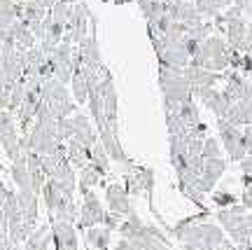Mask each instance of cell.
<instances>
[{
    "label": "cell",
    "mask_w": 252,
    "mask_h": 250,
    "mask_svg": "<svg viewBox=\"0 0 252 250\" xmlns=\"http://www.w3.org/2000/svg\"><path fill=\"white\" fill-rule=\"evenodd\" d=\"M68 145V154H65V159H68V164H70L72 169L82 171L87 164H89V154L91 150H87V147H82V145H75V143H65Z\"/></svg>",
    "instance_id": "cell-14"
},
{
    "label": "cell",
    "mask_w": 252,
    "mask_h": 250,
    "mask_svg": "<svg viewBox=\"0 0 252 250\" xmlns=\"http://www.w3.org/2000/svg\"><path fill=\"white\" fill-rule=\"evenodd\" d=\"M201 157H203V159H220V157H224V147L220 143V138H210V136H208L206 141H203Z\"/></svg>",
    "instance_id": "cell-20"
},
{
    "label": "cell",
    "mask_w": 252,
    "mask_h": 250,
    "mask_svg": "<svg viewBox=\"0 0 252 250\" xmlns=\"http://www.w3.org/2000/svg\"><path fill=\"white\" fill-rule=\"evenodd\" d=\"M89 161L100 171V173H103V176H105V173L110 171V157H108V152H105V147H103L100 143H96L94 147H91Z\"/></svg>",
    "instance_id": "cell-16"
},
{
    "label": "cell",
    "mask_w": 252,
    "mask_h": 250,
    "mask_svg": "<svg viewBox=\"0 0 252 250\" xmlns=\"http://www.w3.org/2000/svg\"><path fill=\"white\" fill-rule=\"evenodd\" d=\"M72 99H75V103H87L89 101V84H87V80H84V75H82L80 71L72 72Z\"/></svg>",
    "instance_id": "cell-15"
},
{
    "label": "cell",
    "mask_w": 252,
    "mask_h": 250,
    "mask_svg": "<svg viewBox=\"0 0 252 250\" xmlns=\"http://www.w3.org/2000/svg\"><path fill=\"white\" fill-rule=\"evenodd\" d=\"M180 119L185 122L187 126H196L198 122H201V117H198V107H196V103H194V99H189V101H185L180 106Z\"/></svg>",
    "instance_id": "cell-19"
},
{
    "label": "cell",
    "mask_w": 252,
    "mask_h": 250,
    "mask_svg": "<svg viewBox=\"0 0 252 250\" xmlns=\"http://www.w3.org/2000/svg\"><path fill=\"white\" fill-rule=\"evenodd\" d=\"M12 131H19L14 115H12L9 110H0V136H2V134H12Z\"/></svg>",
    "instance_id": "cell-23"
},
{
    "label": "cell",
    "mask_w": 252,
    "mask_h": 250,
    "mask_svg": "<svg viewBox=\"0 0 252 250\" xmlns=\"http://www.w3.org/2000/svg\"><path fill=\"white\" fill-rule=\"evenodd\" d=\"M70 14H72V5H68V2H56L54 7L49 9V17H52V21L54 24H59V26H68V21H70Z\"/></svg>",
    "instance_id": "cell-18"
},
{
    "label": "cell",
    "mask_w": 252,
    "mask_h": 250,
    "mask_svg": "<svg viewBox=\"0 0 252 250\" xmlns=\"http://www.w3.org/2000/svg\"><path fill=\"white\" fill-rule=\"evenodd\" d=\"M7 37L17 47L26 49V52L31 49V47H35V42H37L35 36H33V33H31V28H28V24L26 21H19V19L7 28Z\"/></svg>",
    "instance_id": "cell-10"
},
{
    "label": "cell",
    "mask_w": 252,
    "mask_h": 250,
    "mask_svg": "<svg viewBox=\"0 0 252 250\" xmlns=\"http://www.w3.org/2000/svg\"><path fill=\"white\" fill-rule=\"evenodd\" d=\"M110 236L112 232L105 227H91L87 229V246L94 250H110Z\"/></svg>",
    "instance_id": "cell-12"
},
{
    "label": "cell",
    "mask_w": 252,
    "mask_h": 250,
    "mask_svg": "<svg viewBox=\"0 0 252 250\" xmlns=\"http://www.w3.org/2000/svg\"><path fill=\"white\" fill-rule=\"evenodd\" d=\"M105 201H108V206H110V213L119 215V217H128V215L133 213L131 201H128V192H126V187L119 185V182L108 185V189H105Z\"/></svg>",
    "instance_id": "cell-5"
},
{
    "label": "cell",
    "mask_w": 252,
    "mask_h": 250,
    "mask_svg": "<svg viewBox=\"0 0 252 250\" xmlns=\"http://www.w3.org/2000/svg\"><path fill=\"white\" fill-rule=\"evenodd\" d=\"M77 54L82 59V66L87 68H100L103 61H100V49H98V42H96V33H91L82 40L77 45Z\"/></svg>",
    "instance_id": "cell-8"
},
{
    "label": "cell",
    "mask_w": 252,
    "mask_h": 250,
    "mask_svg": "<svg viewBox=\"0 0 252 250\" xmlns=\"http://www.w3.org/2000/svg\"><path fill=\"white\" fill-rule=\"evenodd\" d=\"M40 96H42V103L49 107V112L56 117V122H59V119H68V117L75 112V106H77L75 99L68 94L65 84L59 82L56 77L42 82V87H40Z\"/></svg>",
    "instance_id": "cell-1"
},
{
    "label": "cell",
    "mask_w": 252,
    "mask_h": 250,
    "mask_svg": "<svg viewBox=\"0 0 252 250\" xmlns=\"http://www.w3.org/2000/svg\"><path fill=\"white\" fill-rule=\"evenodd\" d=\"M245 224H248V227H250V232H252V211L248 215H245Z\"/></svg>",
    "instance_id": "cell-31"
},
{
    "label": "cell",
    "mask_w": 252,
    "mask_h": 250,
    "mask_svg": "<svg viewBox=\"0 0 252 250\" xmlns=\"http://www.w3.org/2000/svg\"><path fill=\"white\" fill-rule=\"evenodd\" d=\"M229 236H231L234 246H245V243L252 241V232H250V227L245 224V220L241 224H236L234 229H229Z\"/></svg>",
    "instance_id": "cell-21"
},
{
    "label": "cell",
    "mask_w": 252,
    "mask_h": 250,
    "mask_svg": "<svg viewBox=\"0 0 252 250\" xmlns=\"http://www.w3.org/2000/svg\"><path fill=\"white\" fill-rule=\"evenodd\" d=\"M17 21V2L14 0H0V28L7 31Z\"/></svg>",
    "instance_id": "cell-17"
},
{
    "label": "cell",
    "mask_w": 252,
    "mask_h": 250,
    "mask_svg": "<svg viewBox=\"0 0 252 250\" xmlns=\"http://www.w3.org/2000/svg\"><path fill=\"white\" fill-rule=\"evenodd\" d=\"M52 241L56 250H77V232L70 222H52Z\"/></svg>",
    "instance_id": "cell-7"
},
{
    "label": "cell",
    "mask_w": 252,
    "mask_h": 250,
    "mask_svg": "<svg viewBox=\"0 0 252 250\" xmlns=\"http://www.w3.org/2000/svg\"><path fill=\"white\" fill-rule=\"evenodd\" d=\"M213 204L217 208H229V206L236 204V197L229 194V192H213Z\"/></svg>",
    "instance_id": "cell-24"
},
{
    "label": "cell",
    "mask_w": 252,
    "mask_h": 250,
    "mask_svg": "<svg viewBox=\"0 0 252 250\" xmlns=\"http://www.w3.org/2000/svg\"><path fill=\"white\" fill-rule=\"evenodd\" d=\"M248 213H250V211H248L243 204H234V206H229V208H220L215 213V217H217V222L222 224V229L229 232V229H234L236 224L243 222Z\"/></svg>",
    "instance_id": "cell-9"
},
{
    "label": "cell",
    "mask_w": 252,
    "mask_h": 250,
    "mask_svg": "<svg viewBox=\"0 0 252 250\" xmlns=\"http://www.w3.org/2000/svg\"><path fill=\"white\" fill-rule=\"evenodd\" d=\"M40 2H42V5H45L47 9H52L56 5V2H59V0H40Z\"/></svg>",
    "instance_id": "cell-30"
},
{
    "label": "cell",
    "mask_w": 252,
    "mask_h": 250,
    "mask_svg": "<svg viewBox=\"0 0 252 250\" xmlns=\"http://www.w3.org/2000/svg\"><path fill=\"white\" fill-rule=\"evenodd\" d=\"M194 2V7H196V12L201 14L203 19H215L217 14H222V9L217 7L215 0H191Z\"/></svg>",
    "instance_id": "cell-22"
},
{
    "label": "cell",
    "mask_w": 252,
    "mask_h": 250,
    "mask_svg": "<svg viewBox=\"0 0 252 250\" xmlns=\"http://www.w3.org/2000/svg\"><path fill=\"white\" fill-rule=\"evenodd\" d=\"M234 7H238L243 14H250L252 12V0H234Z\"/></svg>",
    "instance_id": "cell-28"
},
{
    "label": "cell",
    "mask_w": 252,
    "mask_h": 250,
    "mask_svg": "<svg viewBox=\"0 0 252 250\" xmlns=\"http://www.w3.org/2000/svg\"><path fill=\"white\" fill-rule=\"evenodd\" d=\"M119 224H122V217H119V215L105 213V217H103V227H105V229L115 232V229H119Z\"/></svg>",
    "instance_id": "cell-25"
},
{
    "label": "cell",
    "mask_w": 252,
    "mask_h": 250,
    "mask_svg": "<svg viewBox=\"0 0 252 250\" xmlns=\"http://www.w3.org/2000/svg\"><path fill=\"white\" fill-rule=\"evenodd\" d=\"M217 134H220V143L224 147V152L231 157V161H241L248 157L243 143V129L231 124L226 119H217Z\"/></svg>",
    "instance_id": "cell-2"
},
{
    "label": "cell",
    "mask_w": 252,
    "mask_h": 250,
    "mask_svg": "<svg viewBox=\"0 0 252 250\" xmlns=\"http://www.w3.org/2000/svg\"><path fill=\"white\" fill-rule=\"evenodd\" d=\"M0 75H2V63H0Z\"/></svg>",
    "instance_id": "cell-32"
},
{
    "label": "cell",
    "mask_w": 252,
    "mask_h": 250,
    "mask_svg": "<svg viewBox=\"0 0 252 250\" xmlns=\"http://www.w3.org/2000/svg\"><path fill=\"white\" fill-rule=\"evenodd\" d=\"M238 166H241V171H243V176H252V154H248L245 159L238 161Z\"/></svg>",
    "instance_id": "cell-26"
},
{
    "label": "cell",
    "mask_w": 252,
    "mask_h": 250,
    "mask_svg": "<svg viewBox=\"0 0 252 250\" xmlns=\"http://www.w3.org/2000/svg\"><path fill=\"white\" fill-rule=\"evenodd\" d=\"M226 171V159L224 157H220V159H206L203 164V171H201V178L196 180V187L208 194V192H213L215 187V182L220 180V176Z\"/></svg>",
    "instance_id": "cell-6"
},
{
    "label": "cell",
    "mask_w": 252,
    "mask_h": 250,
    "mask_svg": "<svg viewBox=\"0 0 252 250\" xmlns=\"http://www.w3.org/2000/svg\"><path fill=\"white\" fill-rule=\"evenodd\" d=\"M243 143H245L248 154H252V126H245L243 129Z\"/></svg>",
    "instance_id": "cell-27"
},
{
    "label": "cell",
    "mask_w": 252,
    "mask_h": 250,
    "mask_svg": "<svg viewBox=\"0 0 252 250\" xmlns=\"http://www.w3.org/2000/svg\"><path fill=\"white\" fill-rule=\"evenodd\" d=\"M82 206H80V217H77V227L80 229H91V227H98L103 224V217H105V211L100 206V199L94 194V189L82 194Z\"/></svg>",
    "instance_id": "cell-4"
},
{
    "label": "cell",
    "mask_w": 252,
    "mask_h": 250,
    "mask_svg": "<svg viewBox=\"0 0 252 250\" xmlns=\"http://www.w3.org/2000/svg\"><path fill=\"white\" fill-rule=\"evenodd\" d=\"M215 2H217V7L222 9V12H224L226 7H231V5H234V0H215Z\"/></svg>",
    "instance_id": "cell-29"
},
{
    "label": "cell",
    "mask_w": 252,
    "mask_h": 250,
    "mask_svg": "<svg viewBox=\"0 0 252 250\" xmlns=\"http://www.w3.org/2000/svg\"><path fill=\"white\" fill-rule=\"evenodd\" d=\"M52 241V227H37L35 232L26 239V250H47Z\"/></svg>",
    "instance_id": "cell-13"
},
{
    "label": "cell",
    "mask_w": 252,
    "mask_h": 250,
    "mask_svg": "<svg viewBox=\"0 0 252 250\" xmlns=\"http://www.w3.org/2000/svg\"><path fill=\"white\" fill-rule=\"evenodd\" d=\"M0 63H2V72L9 82H17L24 77V71H26V49L17 47L12 40H5L2 42V49H0Z\"/></svg>",
    "instance_id": "cell-3"
},
{
    "label": "cell",
    "mask_w": 252,
    "mask_h": 250,
    "mask_svg": "<svg viewBox=\"0 0 252 250\" xmlns=\"http://www.w3.org/2000/svg\"><path fill=\"white\" fill-rule=\"evenodd\" d=\"M100 178H103V173H100V171L89 161V164H87V166L80 171V180H77V187H80L82 194H87V192H91V189L98 185Z\"/></svg>",
    "instance_id": "cell-11"
}]
</instances>
